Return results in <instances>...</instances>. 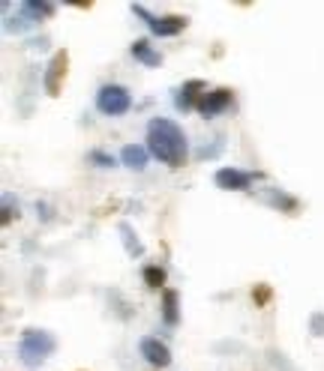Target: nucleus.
Here are the masks:
<instances>
[{
	"label": "nucleus",
	"instance_id": "nucleus-17",
	"mask_svg": "<svg viewBox=\"0 0 324 371\" xmlns=\"http://www.w3.org/2000/svg\"><path fill=\"white\" fill-rule=\"evenodd\" d=\"M93 165H99V168H115V156H108V153H103V150H93L91 156H87Z\"/></svg>",
	"mask_w": 324,
	"mask_h": 371
},
{
	"label": "nucleus",
	"instance_id": "nucleus-2",
	"mask_svg": "<svg viewBox=\"0 0 324 371\" xmlns=\"http://www.w3.org/2000/svg\"><path fill=\"white\" fill-rule=\"evenodd\" d=\"M58 347V339L46 330H27L18 342V359L25 363L27 368H39L46 359L54 353Z\"/></svg>",
	"mask_w": 324,
	"mask_h": 371
},
{
	"label": "nucleus",
	"instance_id": "nucleus-4",
	"mask_svg": "<svg viewBox=\"0 0 324 371\" xmlns=\"http://www.w3.org/2000/svg\"><path fill=\"white\" fill-rule=\"evenodd\" d=\"M132 13H136L144 25L150 27V33H156V36H177V33L186 27V18L183 15H162V18H156L141 4H132Z\"/></svg>",
	"mask_w": 324,
	"mask_h": 371
},
{
	"label": "nucleus",
	"instance_id": "nucleus-15",
	"mask_svg": "<svg viewBox=\"0 0 324 371\" xmlns=\"http://www.w3.org/2000/svg\"><path fill=\"white\" fill-rule=\"evenodd\" d=\"M267 201H271V204H273V207H279V210H285V213H294V210H297V201H294L292 195H285V192H276V189H273V192H271V195H267Z\"/></svg>",
	"mask_w": 324,
	"mask_h": 371
},
{
	"label": "nucleus",
	"instance_id": "nucleus-11",
	"mask_svg": "<svg viewBox=\"0 0 324 371\" xmlns=\"http://www.w3.org/2000/svg\"><path fill=\"white\" fill-rule=\"evenodd\" d=\"M21 13L37 25L39 18H48L54 13V4H48V0H25V4H21Z\"/></svg>",
	"mask_w": 324,
	"mask_h": 371
},
{
	"label": "nucleus",
	"instance_id": "nucleus-7",
	"mask_svg": "<svg viewBox=\"0 0 324 371\" xmlns=\"http://www.w3.org/2000/svg\"><path fill=\"white\" fill-rule=\"evenodd\" d=\"M138 351H141V356L148 359L150 365H156V368L171 365V351H169V344L160 342V339H153V335H148V339H141Z\"/></svg>",
	"mask_w": 324,
	"mask_h": 371
},
{
	"label": "nucleus",
	"instance_id": "nucleus-12",
	"mask_svg": "<svg viewBox=\"0 0 324 371\" xmlns=\"http://www.w3.org/2000/svg\"><path fill=\"white\" fill-rule=\"evenodd\" d=\"M129 51H132V58L141 60L144 66H160V63H162V58L150 48V42H148V39H136V42H132V48H129Z\"/></svg>",
	"mask_w": 324,
	"mask_h": 371
},
{
	"label": "nucleus",
	"instance_id": "nucleus-5",
	"mask_svg": "<svg viewBox=\"0 0 324 371\" xmlns=\"http://www.w3.org/2000/svg\"><path fill=\"white\" fill-rule=\"evenodd\" d=\"M214 180H216V186H219V189H226V192H243V189H250V186H252L255 174L240 171V168H219Z\"/></svg>",
	"mask_w": 324,
	"mask_h": 371
},
{
	"label": "nucleus",
	"instance_id": "nucleus-6",
	"mask_svg": "<svg viewBox=\"0 0 324 371\" xmlns=\"http://www.w3.org/2000/svg\"><path fill=\"white\" fill-rule=\"evenodd\" d=\"M66 66H70V51H54V58L48 63V69H46V90H48V96H58L60 93V84H63V78H66Z\"/></svg>",
	"mask_w": 324,
	"mask_h": 371
},
{
	"label": "nucleus",
	"instance_id": "nucleus-14",
	"mask_svg": "<svg viewBox=\"0 0 324 371\" xmlns=\"http://www.w3.org/2000/svg\"><path fill=\"white\" fill-rule=\"evenodd\" d=\"M117 231L124 234V245H127V252H129L132 257H138V255L144 252V245H141V243L136 240V231H132L127 222H120V224H117Z\"/></svg>",
	"mask_w": 324,
	"mask_h": 371
},
{
	"label": "nucleus",
	"instance_id": "nucleus-13",
	"mask_svg": "<svg viewBox=\"0 0 324 371\" xmlns=\"http://www.w3.org/2000/svg\"><path fill=\"white\" fill-rule=\"evenodd\" d=\"M162 321L169 323V327H177V321H181V311H177V290H165L162 294Z\"/></svg>",
	"mask_w": 324,
	"mask_h": 371
},
{
	"label": "nucleus",
	"instance_id": "nucleus-16",
	"mask_svg": "<svg viewBox=\"0 0 324 371\" xmlns=\"http://www.w3.org/2000/svg\"><path fill=\"white\" fill-rule=\"evenodd\" d=\"M144 285H148V288H160V285H165V269H162V267H156V264L144 267Z\"/></svg>",
	"mask_w": 324,
	"mask_h": 371
},
{
	"label": "nucleus",
	"instance_id": "nucleus-18",
	"mask_svg": "<svg viewBox=\"0 0 324 371\" xmlns=\"http://www.w3.org/2000/svg\"><path fill=\"white\" fill-rule=\"evenodd\" d=\"M252 299L259 302V306H264V302L271 299V288H267V285H255V290H252Z\"/></svg>",
	"mask_w": 324,
	"mask_h": 371
},
{
	"label": "nucleus",
	"instance_id": "nucleus-10",
	"mask_svg": "<svg viewBox=\"0 0 324 371\" xmlns=\"http://www.w3.org/2000/svg\"><path fill=\"white\" fill-rule=\"evenodd\" d=\"M148 159H150V150L141 147V144H127L124 150H120V162L132 171H144L148 168Z\"/></svg>",
	"mask_w": 324,
	"mask_h": 371
},
{
	"label": "nucleus",
	"instance_id": "nucleus-19",
	"mask_svg": "<svg viewBox=\"0 0 324 371\" xmlns=\"http://www.w3.org/2000/svg\"><path fill=\"white\" fill-rule=\"evenodd\" d=\"M312 335H324V314L321 311L312 314Z\"/></svg>",
	"mask_w": 324,
	"mask_h": 371
},
{
	"label": "nucleus",
	"instance_id": "nucleus-3",
	"mask_svg": "<svg viewBox=\"0 0 324 371\" xmlns=\"http://www.w3.org/2000/svg\"><path fill=\"white\" fill-rule=\"evenodd\" d=\"M96 108L103 111V114H108V117H120V114H127V111L132 108V96H129L127 87L105 84V87H99V93H96Z\"/></svg>",
	"mask_w": 324,
	"mask_h": 371
},
{
	"label": "nucleus",
	"instance_id": "nucleus-9",
	"mask_svg": "<svg viewBox=\"0 0 324 371\" xmlns=\"http://www.w3.org/2000/svg\"><path fill=\"white\" fill-rule=\"evenodd\" d=\"M205 81H198V78H193V81H186L181 90H177V96H174V105L177 111H189V108H198L201 102V96H205Z\"/></svg>",
	"mask_w": 324,
	"mask_h": 371
},
{
	"label": "nucleus",
	"instance_id": "nucleus-8",
	"mask_svg": "<svg viewBox=\"0 0 324 371\" xmlns=\"http://www.w3.org/2000/svg\"><path fill=\"white\" fill-rule=\"evenodd\" d=\"M231 105V90L228 87H219V90H210V93L201 96L198 102V114L201 117H214L219 111H226Z\"/></svg>",
	"mask_w": 324,
	"mask_h": 371
},
{
	"label": "nucleus",
	"instance_id": "nucleus-1",
	"mask_svg": "<svg viewBox=\"0 0 324 371\" xmlns=\"http://www.w3.org/2000/svg\"><path fill=\"white\" fill-rule=\"evenodd\" d=\"M148 150L150 156H156L162 165L169 168H181L186 162V135L169 117H153L148 123Z\"/></svg>",
	"mask_w": 324,
	"mask_h": 371
}]
</instances>
